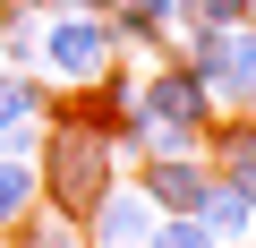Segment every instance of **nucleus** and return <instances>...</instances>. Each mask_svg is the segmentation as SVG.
Returning <instances> with one entry per match:
<instances>
[{
  "label": "nucleus",
  "instance_id": "obj_1",
  "mask_svg": "<svg viewBox=\"0 0 256 248\" xmlns=\"http://www.w3.org/2000/svg\"><path fill=\"white\" fill-rule=\"evenodd\" d=\"M120 171H128V163H120V146L94 129V120H77V111H52V120H43V137H34V188H43V205H60V214L86 222V205H94Z\"/></svg>",
  "mask_w": 256,
  "mask_h": 248
},
{
  "label": "nucleus",
  "instance_id": "obj_2",
  "mask_svg": "<svg viewBox=\"0 0 256 248\" xmlns=\"http://www.w3.org/2000/svg\"><path fill=\"white\" fill-rule=\"evenodd\" d=\"M137 120H146V154H205L214 103H205V86L162 52V60H137Z\"/></svg>",
  "mask_w": 256,
  "mask_h": 248
},
{
  "label": "nucleus",
  "instance_id": "obj_3",
  "mask_svg": "<svg viewBox=\"0 0 256 248\" xmlns=\"http://www.w3.org/2000/svg\"><path fill=\"white\" fill-rule=\"evenodd\" d=\"M111 60H120V43H111V26H102L94 9H68V0H52V9L34 18V77H43L52 94L94 86Z\"/></svg>",
  "mask_w": 256,
  "mask_h": 248
},
{
  "label": "nucleus",
  "instance_id": "obj_4",
  "mask_svg": "<svg viewBox=\"0 0 256 248\" xmlns=\"http://www.w3.org/2000/svg\"><path fill=\"white\" fill-rule=\"evenodd\" d=\"M146 231H154V205H146V188L128 180V171L86 205V248H137Z\"/></svg>",
  "mask_w": 256,
  "mask_h": 248
},
{
  "label": "nucleus",
  "instance_id": "obj_5",
  "mask_svg": "<svg viewBox=\"0 0 256 248\" xmlns=\"http://www.w3.org/2000/svg\"><path fill=\"white\" fill-rule=\"evenodd\" d=\"M128 180L146 188V205L154 214H196V197H205V154H146V163H128Z\"/></svg>",
  "mask_w": 256,
  "mask_h": 248
},
{
  "label": "nucleus",
  "instance_id": "obj_6",
  "mask_svg": "<svg viewBox=\"0 0 256 248\" xmlns=\"http://www.w3.org/2000/svg\"><path fill=\"white\" fill-rule=\"evenodd\" d=\"M43 120H52V86L34 69H0V154H34Z\"/></svg>",
  "mask_w": 256,
  "mask_h": 248
},
{
  "label": "nucleus",
  "instance_id": "obj_7",
  "mask_svg": "<svg viewBox=\"0 0 256 248\" xmlns=\"http://www.w3.org/2000/svg\"><path fill=\"white\" fill-rule=\"evenodd\" d=\"M205 171H222V180L248 197V222H256V120H248V111H214V129H205Z\"/></svg>",
  "mask_w": 256,
  "mask_h": 248
},
{
  "label": "nucleus",
  "instance_id": "obj_8",
  "mask_svg": "<svg viewBox=\"0 0 256 248\" xmlns=\"http://www.w3.org/2000/svg\"><path fill=\"white\" fill-rule=\"evenodd\" d=\"M222 111H248L256 120V18L222 26Z\"/></svg>",
  "mask_w": 256,
  "mask_h": 248
},
{
  "label": "nucleus",
  "instance_id": "obj_9",
  "mask_svg": "<svg viewBox=\"0 0 256 248\" xmlns=\"http://www.w3.org/2000/svg\"><path fill=\"white\" fill-rule=\"evenodd\" d=\"M196 222L214 231V248H256V222H248V197H239V188H230L222 171L205 180V197H196Z\"/></svg>",
  "mask_w": 256,
  "mask_h": 248
},
{
  "label": "nucleus",
  "instance_id": "obj_10",
  "mask_svg": "<svg viewBox=\"0 0 256 248\" xmlns=\"http://www.w3.org/2000/svg\"><path fill=\"white\" fill-rule=\"evenodd\" d=\"M9 248H86V222L34 197V205H26L18 222H9Z\"/></svg>",
  "mask_w": 256,
  "mask_h": 248
},
{
  "label": "nucleus",
  "instance_id": "obj_11",
  "mask_svg": "<svg viewBox=\"0 0 256 248\" xmlns=\"http://www.w3.org/2000/svg\"><path fill=\"white\" fill-rule=\"evenodd\" d=\"M43 188H34V154H0V239H9V222L34 205Z\"/></svg>",
  "mask_w": 256,
  "mask_h": 248
},
{
  "label": "nucleus",
  "instance_id": "obj_12",
  "mask_svg": "<svg viewBox=\"0 0 256 248\" xmlns=\"http://www.w3.org/2000/svg\"><path fill=\"white\" fill-rule=\"evenodd\" d=\"M137 248H214V231H205L196 214H154V231H146Z\"/></svg>",
  "mask_w": 256,
  "mask_h": 248
},
{
  "label": "nucleus",
  "instance_id": "obj_13",
  "mask_svg": "<svg viewBox=\"0 0 256 248\" xmlns=\"http://www.w3.org/2000/svg\"><path fill=\"white\" fill-rule=\"evenodd\" d=\"M239 18H248V0H188V26H239Z\"/></svg>",
  "mask_w": 256,
  "mask_h": 248
},
{
  "label": "nucleus",
  "instance_id": "obj_14",
  "mask_svg": "<svg viewBox=\"0 0 256 248\" xmlns=\"http://www.w3.org/2000/svg\"><path fill=\"white\" fill-rule=\"evenodd\" d=\"M248 18H256V0H248Z\"/></svg>",
  "mask_w": 256,
  "mask_h": 248
},
{
  "label": "nucleus",
  "instance_id": "obj_15",
  "mask_svg": "<svg viewBox=\"0 0 256 248\" xmlns=\"http://www.w3.org/2000/svg\"><path fill=\"white\" fill-rule=\"evenodd\" d=\"M0 248H9V239H0Z\"/></svg>",
  "mask_w": 256,
  "mask_h": 248
}]
</instances>
